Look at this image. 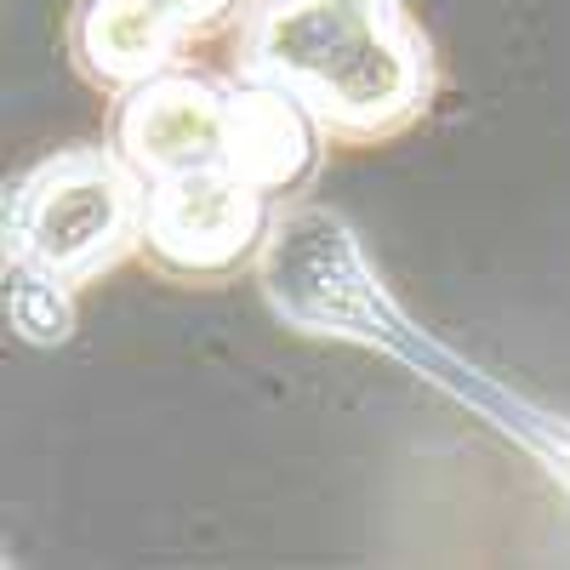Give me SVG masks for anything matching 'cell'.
Here are the masks:
<instances>
[{
  "label": "cell",
  "instance_id": "cell-5",
  "mask_svg": "<svg viewBox=\"0 0 570 570\" xmlns=\"http://www.w3.org/2000/svg\"><path fill=\"white\" fill-rule=\"evenodd\" d=\"M228 98H234V80L200 75L188 63H177L166 75H149L142 86L120 91L115 149L142 171V183L200 171V166H223Z\"/></svg>",
  "mask_w": 570,
  "mask_h": 570
},
{
  "label": "cell",
  "instance_id": "cell-9",
  "mask_svg": "<svg viewBox=\"0 0 570 570\" xmlns=\"http://www.w3.org/2000/svg\"><path fill=\"white\" fill-rule=\"evenodd\" d=\"M166 7L177 12V23H183L188 35L206 40V35H217V29H228V23H240L252 0H166Z\"/></svg>",
  "mask_w": 570,
  "mask_h": 570
},
{
  "label": "cell",
  "instance_id": "cell-7",
  "mask_svg": "<svg viewBox=\"0 0 570 570\" xmlns=\"http://www.w3.org/2000/svg\"><path fill=\"white\" fill-rule=\"evenodd\" d=\"M195 46L166 0H75L69 12V58L80 80L98 91H131L149 75H166Z\"/></svg>",
  "mask_w": 570,
  "mask_h": 570
},
{
  "label": "cell",
  "instance_id": "cell-2",
  "mask_svg": "<svg viewBox=\"0 0 570 570\" xmlns=\"http://www.w3.org/2000/svg\"><path fill=\"white\" fill-rule=\"evenodd\" d=\"M142 206L149 183L115 149L75 142V149L46 155L7 188V252L52 268L69 285L98 279L142 240Z\"/></svg>",
  "mask_w": 570,
  "mask_h": 570
},
{
  "label": "cell",
  "instance_id": "cell-4",
  "mask_svg": "<svg viewBox=\"0 0 570 570\" xmlns=\"http://www.w3.org/2000/svg\"><path fill=\"white\" fill-rule=\"evenodd\" d=\"M354 268H360V252L337 212L292 206L274 217V234L263 246V279H268V303L279 320L325 331V337L331 331L371 325V314H376L371 279L337 285Z\"/></svg>",
  "mask_w": 570,
  "mask_h": 570
},
{
  "label": "cell",
  "instance_id": "cell-3",
  "mask_svg": "<svg viewBox=\"0 0 570 570\" xmlns=\"http://www.w3.org/2000/svg\"><path fill=\"white\" fill-rule=\"evenodd\" d=\"M274 200L228 166H200L149 183L142 206V240L137 257L160 279L183 285H223L240 268L263 263V246L274 234Z\"/></svg>",
  "mask_w": 570,
  "mask_h": 570
},
{
  "label": "cell",
  "instance_id": "cell-8",
  "mask_svg": "<svg viewBox=\"0 0 570 570\" xmlns=\"http://www.w3.org/2000/svg\"><path fill=\"white\" fill-rule=\"evenodd\" d=\"M75 292L80 285L58 279L52 268L7 252V320L23 343H35V348L69 343L75 337Z\"/></svg>",
  "mask_w": 570,
  "mask_h": 570
},
{
  "label": "cell",
  "instance_id": "cell-1",
  "mask_svg": "<svg viewBox=\"0 0 570 570\" xmlns=\"http://www.w3.org/2000/svg\"><path fill=\"white\" fill-rule=\"evenodd\" d=\"M234 75L279 86L331 142H383L434 104V40L405 0H252Z\"/></svg>",
  "mask_w": 570,
  "mask_h": 570
},
{
  "label": "cell",
  "instance_id": "cell-6",
  "mask_svg": "<svg viewBox=\"0 0 570 570\" xmlns=\"http://www.w3.org/2000/svg\"><path fill=\"white\" fill-rule=\"evenodd\" d=\"M325 126L279 86L240 80L234 75V98H228V142H223V166L234 177H246L252 188L279 206L297 200L320 171L325 155Z\"/></svg>",
  "mask_w": 570,
  "mask_h": 570
}]
</instances>
